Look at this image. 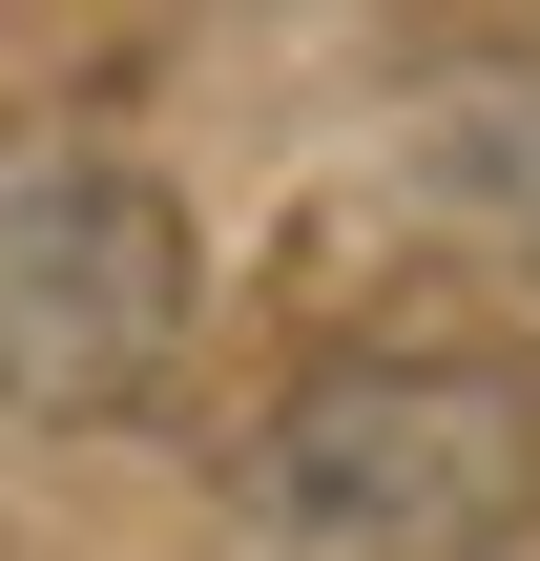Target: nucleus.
<instances>
[{
	"label": "nucleus",
	"mask_w": 540,
	"mask_h": 561,
	"mask_svg": "<svg viewBox=\"0 0 540 561\" xmlns=\"http://www.w3.org/2000/svg\"><path fill=\"white\" fill-rule=\"evenodd\" d=\"M229 500L271 561H499L540 520V396H520V354L354 333V354L271 375Z\"/></svg>",
	"instance_id": "1"
},
{
	"label": "nucleus",
	"mask_w": 540,
	"mask_h": 561,
	"mask_svg": "<svg viewBox=\"0 0 540 561\" xmlns=\"http://www.w3.org/2000/svg\"><path fill=\"white\" fill-rule=\"evenodd\" d=\"M208 271H187V187L125 146V125H62L21 104L0 125V416H146L166 354H187Z\"/></svg>",
	"instance_id": "2"
}]
</instances>
